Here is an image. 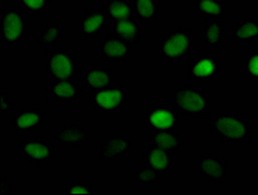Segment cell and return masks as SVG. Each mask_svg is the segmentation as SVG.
<instances>
[{
  "mask_svg": "<svg viewBox=\"0 0 258 195\" xmlns=\"http://www.w3.org/2000/svg\"><path fill=\"white\" fill-rule=\"evenodd\" d=\"M203 45L209 50L218 52L223 48L226 42L225 21L221 20H202V33H200Z\"/></svg>",
  "mask_w": 258,
  "mask_h": 195,
  "instance_id": "cell-20",
  "label": "cell"
},
{
  "mask_svg": "<svg viewBox=\"0 0 258 195\" xmlns=\"http://www.w3.org/2000/svg\"><path fill=\"white\" fill-rule=\"evenodd\" d=\"M241 70L250 83L258 84V48H254L244 58Z\"/></svg>",
  "mask_w": 258,
  "mask_h": 195,
  "instance_id": "cell-28",
  "label": "cell"
},
{
  "mask_svg": "<svg viewBox=\"0 0 258 195\" xmlns=\"http://www.w3.org/2000/svg\"><path fill=\"white\" fill-rule=\"evenodd\" d=\"M135 149L131 133L128 131L106 132L101 139L97 150V158L102 162H121Z\"/></svg>",
  "mask_w": 258,
  "mask_h": 195,
  "instance_id": "cell-10",
  "label": "cell"
},
{
  "mask_svg": "<svg viewBox=\"0 0 258 195\" xmlns=\"http://www.w3.org/2000/svg\"><path fill=\"white\" fill-rule=\"evenodd\" d=\"M89 133L91 128L88 125L77 121H66L53 131L52 140L57 145L80 151L88 145Z\"/></svg>",
  "mask_w": 258,
  "mask_h": 195,
  "instance_id": "cell-13",
  "label": "cell"
},
{
  "mask_svg": "<svg viewBox=\"0 0 258 195\" xmlns=\"http://www.w3.org/2000/svg\"><path fill=\"white\" fill-rule=\"evenodd\" d=\"M15 110V104L11 100V95L9 92L7 91V88L0 89V112L3 115H7V114H11Z\"/></svg>",
  "mask_w": 258,
  "mask_h": 195,
  "instance_id": "cell-31",
  "label": "cell"
},
{
  "mask_svg": "<svg viewBox=\"0 0 258 195\" xmlns=\"http://www.w3.org/2000/svg\"><path fill=\"white\" fill-rule=\"evenodd\" d=\"M30 33L29 15L20 7L8 6L0 11V44L16 48L26 43Z\"/></svg>",
  "mask_w": 258,
  "mask_h": 195,
  "instance_id": "cell-4",
  "label": "cell"
},
{
  "mask_svg": "<svg viewBox=\"0 0 258 195\" xmlns=\"http://www.w3.org/2000/svg\"><path fill=\"white\" fill-rule=\"evenodd\" d=\"M20 7L29 16L43 15L52 7V0H16Z\"/></svg>",
  "mask_w": 258,
  "mask_h": 195,
  "instance_id": "cell-29",
  "label": "cell"
},
{
  "mask_svg": "<svg viewBox=\"0 0 258 195\" xmlns=\"http://www.w3.org/2000/svg\"><path fill=\"white\" fill-rule=\"evenodd\" d=\"M114 74V69L110 65L91 63V65L85 66L82 71L83 84L89 93L100 91V89L112 84Z\"/></svg>",
  "mask_w": 258,
  "mask_h": 195,
  "instance_id": "cell-17",
  "label": "cell"
},
{
  "mask_svg": "<svg viewBox=\"0 0 258 195\" xmlns=\"http://www.w3.org/2000/svg\"><path fill=\"white\" fill-rule=\"evenodd\" d=\"M208 132L222 144L248 145L254 139V121L239 112H214L208 118Z\"/></svg>",
  "mask_w": 258,
  "mask_h": 195,
  "instance_id": "cell-1",
  "label": "cell"
},
{
  "mask_svg": "<svg viewBox=\"0 0 258 195\" xmlns=\"http://www.w3.org/2000/svg\"><path fill=\"white\" fill-rule=\"evenodd\" d=\"M48 115L44 109L39 106H26L16 110L11 115V129L18 136H31L44 127Z\"/></svg>",
  "mask_w": 258,
  "mask_h": 195,
  "instance_id": "cell-12",
  "label": "cell"
},
{
  "mask_svg": "<svg viewBox=\"0 0 258 195\" xmlns=\"http://www.w3.org/2000/svg\"><path fill=\"white\" fill-rule=\"evenodd\" d=\"M133 180L138 189L142 187H159L163 182V174L144 163L142 166H138L133 172Z\"/></svg>",
  "mask_w": 258,
  "mask_h": 195,
  "instance_id": "cell-27",
  "label": "cell"
},
{
  "mask_svg": "<svg viewBox=\"0 0 258 195\" xmlns=\"http://www.w3.org/2000/svg\"><path fill=\"white\" fill-rule=\"evenodd\" d=\"M133 53V45L115 34H107L100 44L101 59L106 65H120L126 62Z\"/></svg>",
  "mask_w": 258,
  "mask_h": 195,
  "instance_id": "cell-16",
  "label": "cell"
},
{
  "mask_svg": "<svg viewBox=\"0 0 258 195\" xmlns=\"http://www.w3.org/2000/svg\"><path fill=\"white\" fill-rule=\"evenodd\" d=\"M101 7L109 17L110 24L126 20V18L136 17L135 9H133L131 0H103Z\"/></svg>",
  "mask_w": 258,
  "mask_h": 195,
  "instance_id": "cell-26",
  "label": "cell"
},
{
  "mask_svg": "<svg viewBox=\"0 0 258 195\" xmlns=\"http://www.w3.org/2000/svg\"><path fill=\"white\" fill-rule=\"evenodd\" d=\"M192 9L202 18L226 21L230 3L229 0H192Z\"/></svg>",
  "mask_w": 258,
  "mask_h": 195,
  "instance_id": "cell-24",
  "label": "cell"
},
{
  "mask_svg": "<svg viewBox=\"0 0 258 195\" xmlns=\"http://www.w3.org/2000/svg\"><path fill=\"white\" fill-rule=\"evenodd\" d=\"M194 35L190 26L169 27L156 43V53L167 65H178L186 61L192 52Z\"/></svg>",
  "mask_w": 258,
  "mask_h": 195,
  "instance_id": "cell-2",
  "label": "cell"
},
{
  "mask_svg": "<svg viewBox=\"0 0 258 195\" xmlns=\"http://www.w3.org/2000/svg\"><path fill=\"white\" fill-rule=\"evenodd\" d=\"M64 194L68 195H82V194H94L93 183L89 180L85 178H77V180H71L64 182L63 185Z\"/></svg>",
  "mask_w": 258,
  "mask_h": 195,
  "instance_id": "cell-30",
  "label": "cell"
},
{
  "mask_svg": "<svg viewBox=\"0 0 258 195\" xmlns=\"http://www.w3.org/2000/svg\"><path fill=\"white\" fill-rule=\"evenodd\" d=\"M16 192V185L7 176L0 180V195H11Z\"/></svg>",
  "mask_w": 258,
  "mask_h": 195,
  "instance_id": "cell-32",
  "label": "cell"
},
{
  "mask_svg": "<svg viewBox=\"0 0 258 195\" xmlns=\"http://www.w3.org/2000/svg\"><path fill=\"white\" fill-rule=\"evenodd\" d=\"M149 144L174 155L185 149L186 140L177 128H170V129L150 131Z\"/></svg>",
  "mask_w": 258,
  "mask_h": 195,
  "instance_id": "cell-18",
  "label": "cell"
},
{
  "mask_svg": "<svg viewBox=\"0 0 258 195\" xmlns=\"http://www.w3.org/2000/svg\"><path fill=\"white\" fill-rule=\"evenodd\" d=\"M142 160L150 167H153L154 169L160 172L163 176L169 174L173 171V154L168 153L160 148H156V146L150 145V144L142 150Z\"/></svg>",
  "mask_w": 258,
  "mask_h": 195,
  "instance_id": "cell-22",
  "label": "cell"
},
{
  "mask_svg": "<svg viewBox=\"0 0 258 195\" xmlns=\"http://www.w3.org/2000/svg\"><path fill=\"white\" fill-rule=\"evenodd\" d=\"M170 105L178 115L192 119H208L211 115V100L203 89L192 84L181 83L172 88Z\"/></svg>",
  "mask_w": 258,
  "mask_h": 195,
  "instance_id": "cell-3",
  "label": "cell"
},
{
  "mask_svg": "<svg viewBox=\"0 0 258 195\" xmlns=\"http://www.w3.org/2000/svg\"><path fill=\"white\" fill-rule=\"evenodd\" d=\"M17 155L31 168H43L57 157L56 146L41 136H26L17 144Z\"/></svg>",
  "mask_w": 258,
  "mask_h": 195,
  "instance_id": "cell-7",
  "label": "cell"
},
{
  "mask_svg": "<svg viewBox=\"0 0 258 195\" xmlns=\"http://www.w3.org/2000/svg\"><path fill=\"white\" fill-rule=\"evenodd\" d=\"M178 112L165 101H155L145 111V127L149 131L177 128L179 124Z\"/></svg>",
  "mask_w": 258,
  "mask_h": 195,
  "instance_id": "cell-14",
  "label": "cell"
},
{
  "mask_svg": "<svg viewBox=\"0 0 258 195\" xmlns=\"http://www.w3.org/2000/svg\"><path fill=\"white\" fill-rule=\"evenodd\" d=\"M110 20L102 7L91 6L83 9L77 17L75 35L79 42H91L103 35L110 26Z\"/></svg>",
  "mask_w": 258,
  "mask_h": 195,
  "instance_id": "cell-9",
  "label": "cell"
},
{
  "mask_svg": "<svg viewBox=\"0 0 258 195\" xmlns=\"http://www.w3.org/2000/svg\"><path fill=\"white\" fill-rule=\"evenodd\" d=\"M135 16L142 24L158 22L163 16V3L161 0H131Z\"/></svg>",
  "mask_w": 258,
  "mask_h": 195,
  "instance_id": "cell-25",
  "label": "cell"
},
{
  "mask_svg": "<svg viewBox=\"0 0 258 195\" xmlns=\"http://www.w3.org/2000/svg\"><path fill=\"white\" fill-rule=\"evenodd\" d=\"M89 106L97 116H115L131 102V93L123 83L110 84L100 91L89 93Z\"/></svg>",
  "mask_w": 258,
  "mask_h": 195,
  "instance_id": "cell-5",
  "label": "cell"
},
{
  "mask_svg": "<svg viewBox=\"0 0 258 195\" xmlns=\"http://www.w3.org/2000/svg\"><path fill=\"white\" fill-rule=\"evenodd\" d=\"M112 34L119 36L125 42L131 43L133 47H142V22L137 18H126L121 21L111 22Z\"/></svg>",
  "mask_w": 258,
  "mask_h": 195,
  "instance_id": "cell-23",
  "label": "cell"
},
{
  "mask_svg": "<svg viewBox=\"0 0 258 195\" xmlns=\"http://www.w3.org/2000/svg\"><path fill=\"white\" fill-rule=\"evenodd\" d=\"M223 69L220 54L213 50L198 52L190 58L185 75L188 83L213 86Z\"/></svg>",
  "mask_w": 258,
  "mask_h": 195,
  "instance_id": "cell-6",
  "label": "cell"
},
{
  "mask_svg": "<svg viewBox=\"0 0 258 195\" xmlns=\"http://www.w3.org/2000/svg\"><path fill=\"white\" fill-rule=\"evenodd\" d=\"M229 157L226 154H200L197 168L200 177L213 186H225L229 177Z\"/></svg>",
  "mask_w": 258,
  "mask_h": 195,
  "instance_id": "cell-11",
  "label": "cell"
},
{
  "mask_svg": "<svg viewBox=\"0 0 258 195\" xmlns=\"http://www.w3.org/2000/svg\"><path fill=\"white\" fill-rule=\"evenodd\" d=\"M231 42L243 47H253L258 44V17L248 16L241 18L230 31Z\"/></svg>",
  "mask_w": 258,
  "mask_h": 195,
  "instance_id": "cell-21",
  "label": "cell"
},
{
  "mask_svg": "<svg viewBox=\"0 0 258 195\" xmlns=\"http://www.w3.org/2000/svg\"><path fill=\"white\" fill-rule=\"evenodd\" d=\"M45 74L52 80H75L80 75L77 54L66 45H59L45 56Z\"/></svg>",
  "mask_w": 258,
  "mask_h": 195,
  "instance_id": "cell-8",
  "label": "cell"
},
{
  "mask_svg": "<svg viewBox=\"0 0 258 195\" xmlns=\"http://www.w3.org/2000/svg\"><path fill=\"white\" fill-rule=\"evenodd\" d=\"M66 36V27L61 22H47L41 26L35 40L41 53L48 54L59 47Z\"/></svg>",
  "mask_w": 258,
  "mask_h": 195,
  "instance_id": "cell-19",
  "label": "cell"
},
{
  "mask_svg": "<svg viewBox=\"0 0 258 195\" xmlns=\"http://www.w3.org/2000/svg\"><path fill=\"white\" fill-rule=\"evenodd\" d=\"M83 95L82 86L75 80H52L44 88L45 100L50 104H64L73 107L80 101Z\"/></svg>",
  "mask_w": 258,
  "mask_h": 195,
  "instance_id": "cell-15",
  "label": "cell"
}]
</instances>
